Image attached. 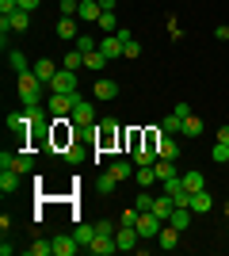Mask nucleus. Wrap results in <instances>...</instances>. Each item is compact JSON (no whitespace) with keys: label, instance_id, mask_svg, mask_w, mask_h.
<instances>
[{"label":"nucleus","instance_id":"ddd939ff","mask_svg":"<svg viewBox=\"0 0 229 256\" xmlns=\"http://www.w3.org/2000/svg\"><path fill=\"white\" fill-rule=\"evenodd\" d=\"M57 69H61V65H54L50 58H38V62H34V76H38V80H42L46 88H50V80H54V73H57Z\"/></svg>","mask_w":229,"mask_h":256},{"label":"nucleus","instance_id":"e433bc0d","mask_svg":"<svg viewBox=\"0 0 229 256\" xmlns=\"http://www.w3.org/2000/svg\"><path fill=\"white\" fill-rule=\"evenodd\" d=\"M61 65H65V69H73V73H76V69L84 65V54H80V50H76V46H73V50H69L65 58H61Z\"/></svg>","mask_w":229,"mask_h":256},{"label":"nucleus","instance_id":"393cba45","mask_svg":"<svg viewBox=\"0 0 229 256\" xmlns=\"http://www.w3.org/2000/svg\"><path fill=\"white\" fill-rule=\"evenodd\" d=\"M27 27H31V12H11L8 16V31H27Z\"/></svg>","mask_w":229,"mask_h":256},{"label":"nucleus","instance_id":"39448f33","mask_svg":"<svg viewBox=\"0 0 229 256\" xmlns=\"http://www.w3.org/2000/svg\"><path fill=\"white\" fill-rule=\"evenodd\" d=\"M161 218H157V214L153 210H142L138 214V234H142V241H149V237H161Z\"/></svg>","mask_w":229,"mask_h":256},{"label":"nucleus","instance_id":"09e8293b","mask_svg":"<svg viewBox=\"0 0 229 256\" xmlns=\"http://www.w3.org/2000/svg\"><path fill=\"white\" fill-rule=\"evenodd\" d=\"M115 4H119V0H99V8H103V12H115Z\"/></svg>","mask_w":229,"mask_h":256},{"label":"nucleus","instance_id":"423d86ee","mask_svg":"<svg viewBox=\"0 0 229 256\" xmlns=\"http://www.w3.org/2000/svg\"><path fill=\"white\" fill-rule=\"evenodd\" d=\"M138 241H142L138 226H119V230H115V245H119V252H130V248H138Z\"/></svg>","mask_w":229,"mask_h":256},{"label":"nucleus","instance_id":"2f4dec72","mask_svg":"<svg viewBox=\"0 0 229 256\" xmlns=\"http://www.w3.org/2000/svg\"><path fill=\"white\" fill-rule=\"evenodd\" d=\"M27 256H54V241H34V245H27Z\"/></svg>","mask_w":229,"mask_h":256},{"label":"nucleus","instance_id":"c03bdc74","mask_svg":"<svg viewBox=\"0 0 229 256\" xmlns=\"http://www.w3.org/2000/svg\"><path fill=\"white\" fill-rule=\"evenodd\" d=\"M61 153H65V160H69V164H80V157H84V153L76 150V146H69V150H61Z\"/></svg>","mask_w":229,"mask_h":256},{"label":"nucleus","instance_id":"1a4fd4ad","mask_svg":"<svg viewBox=\"0 0 229 256\" xmlns=\"http://www.w3.org/2000/svg\"><path fill=\"white\" fill-rule=\"evenodd\" d=\"M80 248H84V245H80V241H76L73 234H61V237H54V256H76Z\"/></svg>","mask_w":229,"mask_h":256},{"label":"nucleus","instance_id":"8fccbe9b","mask_svg":"<svg viewBox=\"0 0 229 256\" xmlns=\"http://www.w3.org/2000/svg\"><path fill=\"white\" fill-rule=\"evenodd\" d=\"M218 142H229V126H222V130H218Z\"/></svg>","mask_w":229,"mask_h":256},{"label":"nucleus","instance_id":"4be33fe9","mask_svg":"<svg viewBox=\"0 0 229 256\" xmlns=\"http://www.w3.org/2000/svg\"><path fill=\"white\" fill-rule=\"evenodd\" d=\"M176 245H180V230L164 222V226H161V248H164V252H172Z\"/></svg>","mask_w":229,"mask_h":256},{"label":"nucleus","instance_id":"bb28decb","mask_svg":"<svg viewBox=\"0 0 229 256\" xmlns=\"http://www.w3.org/2000/svg\"><path fill=\"white\" fill-rule=\"evenodd\" d=\"M96 188H99V195H111V192H115V188H119V176H115V172H99V184H96Z\"/></svg>","mask_w":229,"mask_h":256},{"label":"nucleus","instance_id":"0eeeda50","mask_svg":"<svg viewBox=\"0 0 229 256\" xmlns=\"http://www.w3.org/2000/svg\"><path fill=\"white\" fill-rule=\"evenodd\" d=\"M69 118H73V126H92V122H96V107L88 104V100H80V104L73 107V115H69Z\"/></svg>","mask_w":229,"mask_h":256},{"label":"nucleus","instance_id":"a18cd8bd","mask_svg":"<svg viewBox=\"0 0 229 256\" xmlns=\"http://www.w3.org/2000/svg\"><path fill=\"white\" fill-rule=\"evenodd\" d=\"M11 12H19V0H0V16H11Z\"/></svg>","mask_w":229,"mask_h":256},{"label":"nucleus","instance_id":"9b49d317","mask_svg":"<svg viewBox=\"0 0 229 256\" xmlns=\"http://www.w3.org/2000/svg\"><path fill=\"white\" fill-rule=\"evenodd\" d=\"M103 8H99V0H80V12H76V20L80 23H99Z\"/></svg>","mask_w":229,"mask_h":256},{"label":"nucleus","instance_id":"aec40b11","mask_svg":"<svg viewBox=\"0 0 229 256\" xmlns=\"http://www.w3.org/2000/svg\"><path fill=\"white\" fill-rule=\"evenodd\" d=\"M210 206H214V199H210L207 188H203V192H191V214H207Z\"/></svg>","mask_w":229,"mask_h":256},{"label":"nucleus","instance_id":"f704fd0d","mask_svg":"<svg viewBox=\"0 0 229 256\" xmlns=\"http://www.w3.org/2000/svg\"><path fill=\"white\" fill-rule=\"evenodd\" d=\"M180 134H184V138H199V134H203V122H199L195 115H187V118H184V130H180Z\"/></svg>","mask_w":229,"mask_h":256},{"label":"nucleus","instance_id":"ea45409f","mask_svg":"<svg viewBox=\"0 0 229 256\" xmlns=\"http://www.w3.org/2000/svg\"><path fill=\"white\" fill-rule=\"evenodd\" d=\"M134 206H138V210H153V195H149V188H142V192H138Z\"/></svg>","mask_w":229,"mask_h":256},{"label":"nucleus","instance_id":"4468645a","mask_svg":"<svg viewBox=\"0 0 229 256\" xmlns=\"http://www.w3.org/2000/svg\"><path fill=\"white\" fill-rule=\"evenodd\" d=\"M92 92H96V100H103V104H107V100L119 96V84H115V80H107V76H96V88H92Z\"/></svg>","mask_w":229,"mask_h":256},{"label":"nucleus","instance_id":"412c9836","mask_svg":"<svg viewBox=\"0 0 229 256\" xmlns=\"http://www.w3.org/2000/svg\"><path fill=\"white\" fill-rule=\"evenodd\" d=\"M180 180H184V188H187V192H203V188H207V176H203L199 168H191V172H180Z\"/></svg>","mask_w":229,"mask_h":256},{"label":"nucleus","instance_id":"c85d7f7f","mask_svg":"<svg viewBox=\"0 0 229 256\" xmlns=\"http://www.w3.org/2000/svg\"><path fill=\"white\" fill-rule=\"evenodd\" d=\"M11 168L19 172V176H27V172L34 168V157L31 153H15V157H11Z\"/></svg>","mask_w":229,"mask_h":256},{"label":"nucleus","instance_id":"72a5a7b5","mask_svg":"<svg viewBox=\"0 0 229 256\" xmlns=\"http://www.w3.org/2000/svg\"><path fill=\"white\" fill-rule=\"evenodd\" d=\"M96 27H99V31H103V34H115V31H119V20H115V12H103Z\"/></svg>","mask_w":229,"mask_h":256},{"label":"nucleus","instance_id":"7c9ffc66","mask_svg":"<svg viewBox=\"0 0 229 256\" xmlns=\"http://www.w3.org/2000/svg\"><path fill=\"white\" fill-rule=\"evenodd\" d=\"M134 180L142 184V188H149V184H161V180H157V172H153V164H142V168L134 172Z\"/></svg>","mask_w":229,"mask_h":256},{"label":"nucleus","instance_id":"f257e3e1","mask_svg":"<svg viewBox=\"0 0 229 256\" xmlns=\"http://www.w3.org/2000/svg\"><path fill=\"white\" fill-rule=\"evenodd\" d=\"M42 80H38V76H34V69L31 73H19V100L23 104H38V92H42Z\"/></svg>","mask_w":229,"mask_h":256},{"label":"nucleus","instance_id":"dca6fc26","mask_svg":"<svg viewBox=\"0 0 229 256\" xmlns=\"http://www.w3.org/2000/svg\"><path fill=\"white\" fill-rule=\"evenodd\" d=\"M157 157H164V160H176V157H180V146H176L172 134H161V142H157Z\"/></svg>","mask_w":229,"mask_h":256},{"label":"nucleus","instance_id":"20e7f679","mask_svg":"<svg viewBox=\"0 0 229 256\" xmlns=\"http://www.w3.org/2000/svg\"><path fill=\"white\" fill-rule=\"evenodd\" d=\"M115 138H119V126H115V118H99L96 146H99V150H115Z\"/></svg>","mask_w":229,"mask_h":256},{"label":"nucleus","instance_id":"37998d69","mask_svg":"<svg viewBox=\"0 0 229 256\" xmlns=\"http://www.w3.org/2000/svg\"><path fill=\"white\" fill-rule=\"evenodd\" d=\"M115 230H119V226L107 222V218H99V222H96V234H103V237H115Z\"/></svg>","mask_w":229,"mask_h":256},{"label":"nucleus","instance_id":"4c0bfd02","mask_svg":"<svg viewBox=\"0 0 229 256\" xmlns=\"http://www.w3.org/2000/svg\"><path fill=\"white\" fill-rule=\"evenodd\" d=\"M111 172H115V176H119V184H122V180H130V160H122V157H115V160H111Z\"/></svg>","mask_w":229,"mask_h":256},{"label":"nucleus","instance_id":"9d476101","mask_svg":"<svg viewBox=\"0 0 229 256\" xmlns=\"http://www.w3.org/2000/svg\"><path fill=\"white\" fill-rule=\"evenodd\" d=\"M99 50L107 54V62H119L122 58V38L119 34H99Z\"/></svg>","mask_w":229,"mask_h":256},{"label":"nucleus","instance_id":"a19ab883","mask_svg":"<svg viewBox=\"0 0 229 256\" xmlns=\"http://www.w3.org/2000/svg\"><path fill=\"white\" fill-rule=\"evenodd\" d=\"M57 8H61V16H69V20H76V12H80V0H61Z\"/></svg>","mask_w":229,"mask_h":256},{"label":"nucleus","instance_id":"c756f323","mask_svg":"<svg viewBox=\"0 0 229 256\" xmlns=\"http://www.w3.org/2000/svg\"><path fill=\"white\" fill-rule=\"evenodd\" d=\"M180 130H184V118L176 115V111L168 118H161V134H180Z\"/></svg>","mask_w":229,"mask_h":256},{"label":"nucleus","instance_id":"6ab92c4d","mask_svg":"<svg viewBox=\"0 0 229 256\" xmlns=\"http://www.w3.org/2000/svg\"><path fill=\"white\" fill-rule=\"evenodd\" d=\"M76 34H80V27H76V20H69V16H61V20H57V38H65V42H76Z\"/></svg>","mask_w":229,"mask_h":256},{"label":"nucleus","instance_id":"473e14b6","mask_svg":"<svg viewBox=\"0 0 229 256\" xmlns=\"http://www.w3.org/2000/svg\"><path fill=\"white\" fill-rule=\"evenodd\" d=\"M210 160H214V164H229V142H214Z\"/></svg>","mask_w":229,"mask_h":256},{"label":"nucleus","instance_id":"f8f14e48","mask_svg":"<svg viewBox=\"0 0 229 256\" xmlns=\"http://www.w3.org/2000/svg\"><path fill=\"white\" fill-rule=\"evenodd\" d=\"M88 252H92V256H111V252H119V245H115V237L96 234V241L88 245Z\"/></svg>","mask_w":229,"mask_h":256},{"label":"nucleus","instance_id":"5701e85b","mask_svg":"<svg viewBox=\"0 0 229 256\" xmlns=\"http://www.w3.org/2000/svg\"><path fill=\"white\" fill-rule=\"evenodd\" d=\"M15 188H19V172H15V168H0V192L11 195Z\"/></svg>","mask_w":229,"mask_h":256},{"label":"nucleus","instance_id":"b1692460","mask_svg":"<svg viewBox=\"0 0 229 256\" xmlns=\"http://www.w3.org/2000/svg\"><path fill=\"white\" fill-rule=\"evenodd\" d=\"M8 65H11V73L19 76V73H31V62H27V54L23 50H11L8 54Z\"/></svg>","mask_w":229,"mask_h":256},{"label":"nucleus","instance_id":"7ed1b4c3","mask_svg":"<svg viewBox=\"0 0 229 256\" xmlns=\"http://www.w3.org/2000/svg\"><path fill=\"white\" fill-rule=\"evenodd\" d=\"M80 104V96H61V92H50V100H46V107H50V115H73V107Z\"/></svg>","mask_w":229,"mask_h":256},{"label":"nucleus","instance_id":"f3484780","mask_svg":"<svg viewBox=\"0 0 229 256\" xmlns=\"http://www.w3.org/2000/svg\"><path fill=\"white\" fill-rule=\"evenodd\" d=\"M153 172H157V180H176V176H180L176 160H164V157H157V160H153Z\"/></svg>","mask_w":229,"mask_h":256},{"label":"nucleus","instance_id":"79ce46f5","mask_svg":"<svg viewBox=\"0 0 229 256\" xmlns=\"http://www.w3.org/2000/svg\"><path fill=\"white\" fill-rule=\"evenodd\" d=\"M138 206H126V210H122V218H119V226H138Z\"/></svg>","mask_w":229,"mask_h":256},{"label":"nucleus","instance_id":"6e6552de","mask_svg":"<svg viewBox=\"0 0 229 256\" xmlns=\"http://www.w3.org/2000/svg\"><path fill=\"white\" fill-rule=\"evenodd\" d=\"M31 126H34V122H31L27 111H11V115H8V130H11V134H19V138H27Z\"/></svg>","mask_w":229,"mask_h":256},{"label":"nucleus","instance_id":"2eb2a0df","mask_svg":"<svg viewBox=\"0 0 229 256\" xmlns=\"http://www.w3.org/2000/svg\"><path fill=\"white\" fill-rule=\"evenodd\" d=\"M172 210H176V203H172V195H157V199H153V214H157V218H161V222H168V218H172Z\"/></svg>","mask_w":229,"mask_h":256},{"label":"nucleus","instance_id":"58836bf2","mask_svg":"<svg viewBox=\"0 0 229 256\" xmlns=\"http://www.w3.org/2000/svg\"><path fill=\"white\" fill-rule=\"evenodd\" d=\"M138 54H142V42H138V38H130V42H122V62H134Z\"/></svg>","mask_w":229,"mask_h":256},{"label":"nucleus","instance_id":"49530a36","mask_svg":"<svg viewBox=\"0 0 229 256\" xmlns=\"http://www.w3.org/2000/svg\"><path fill=\"white\" fill-rule=\"evenodd\" d=\"M19 8H23V12H31V16H34V12L42 8V0H19Z\"/></svg>","mask_w":229,"mask_h":256},{"label":"nucleus","instance_id":"a211bd4d","mask_svg":"<svg viewBox=\"0 0 229 256\" xmlns=\"http://www.w3.org/2000/svg\"><path fill=\"white\" fill-rule=\"evenodd\" d=\"M168 226H176L180 234H187V230H191V206H176L172 218H168Z\"/></svg>","mask_w":229,"mask_h":256},{"label":"nucleus","instance_id":"a878e982","mask_svg":"<svg viewBox=\"0 0 229 256\" xmlns=\"http://www.w3.org/2000/svg\"><path fill=\"white\" fill-rule=\"evenodd\" d=\"M103 65H107V54L99 50V46H96V50H88V54H84V69H96V73H99Z\"/></svg>","mask_w":229,"mask_h":256},{"label":"nucleus","instance_id":"de8ad7c7","mask_svg":"<svg viewBox=\"0 0 229 256\" xmlns=\"http://www.w3.org/2000/svg\"><path fill=\"white\" fill-rule=\"evenodd\" d=\"M214 38H218V42H226V38H229V27H218V31H214Z\"/></svg>","mask_w":229,"mask_h":256},{"label":"nucleus","instance_id":"c9c22d12","mask_svg":"<svg viewBox=\"0 0 229 256\" xmlns=\"http://www.w3.org/2000/svg\"><path fill=\"white\" fill-rule=\"evenodd\" d=\"M76 50H80V54H88V50H96V46H99V38H92V34H88V31H80V34H76Z\"/></svg>","mask_w":229,"mask_h":256},{"label":"nucleus","instance_id":"f03ea898","mask_svg":"<svg viewBox=\"0 0 229 256\" xmlns=\"http://www.w3.org/2000/svg\"><path fill=\"white\" fill-rule=\"evenodd\" d=\"M50 92H61V96H73V92H76V73L61 65V69L54 73V80H50Z\"/></svg>","mask_w":229,"mask_h":256},{"label":"nucleus","instance_id":"cd10ccee","mask_svg":"<svg viewBox=\"0 0 229 256\" xmlns=\"http://www.w3.org/2000/svg\"><path fill=\"white\" fill-rule=\"evenodd\" d=\"M73 237H76V241H80V245H92V241H96V226H88V222H80V226H76V230H73Z\"/></svg>","mask_w":229,"mask_h":256}]
</instances>
